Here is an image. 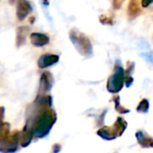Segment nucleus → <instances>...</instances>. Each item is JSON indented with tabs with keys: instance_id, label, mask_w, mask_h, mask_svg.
I'll return each mask as SVG.
<instances>
[{
	"instance_id": "f03ea898",
	"label": "nucleus",
	"mask_w": 153,
	"mask_h": 153,
	"mask_svg": "<svg viewBox=\"0 0 153 153\" xmlns=\"http://www.w3.org/2000/svg\"><path fill=\"white\" fill-rule=\"evenodd\" d=\"M136 138L139 144H141L143 148H153V139L148 135H145L143 132H137Z\"/></svg>"
},
{
	"instance_id": "39448f33",
	"label": "nucleus",
	"mask_w": 153,
	"mask_h": 153,
	"mask_svg": "<svg viewBox=\"0 0 153 153\" xmlns=\"http://www.w3.org/2000/svg\"><path fill=\"white\" fill-rule=\"evenodd\" d=\"M149 109V102L146 100H143L142 102L139 104L138 108H137V111L138 112H143V113H146Z\"/></svg>"
},
{
	"instance_id": "7ed1b4c3",
	"label": "nucleus",
	"mask_w": 153,
	"mask_h": 153,
	"mask_svg": "<svg viewBox=\"0 0 153 153\" xmlns=\"http://www.w3.org/2000/svg\"><path fill=\"white\" fill-rule=\"evenodd\" d=\"M56 61H58V56L53 55H46L41 56V58L39 61V65L40 67H46L50 65L51 64L56 63Z\"/></svg>"
},
{
	"instance_id": "f257e3e1",
	"label": "nucleus",
	"mask_w": 153,
	"mask_h": 153,
	"mask_svg": "<svg viewBox=\"0 0 153 153\" xmlns=\"http://www.w3.org/2000/svg\"><path fill=\"white\" fill-rule=\"evenodd\" d=\"M123 71L120 70V72H117L112 78H110L108 82V90L112 92H117L120 91V89L123 86Z\"/></svg>"
},
{
	"instance_id": "20e7f679",
	"label": "nucleus",
	"mask_w": 153,
	"mask_h": 153,
	"mask_svg": "<svg viewBox=\"0 0 153 153\" xmlns=\"http://www.w3.org/2000/svg\"><path fill=\"white\" fill-rule=\"evenodd\" d=\"M31 41L36 46H42L48 42V38L42 34H32L31 35Z\"/></svg>"
}]
</instances>
